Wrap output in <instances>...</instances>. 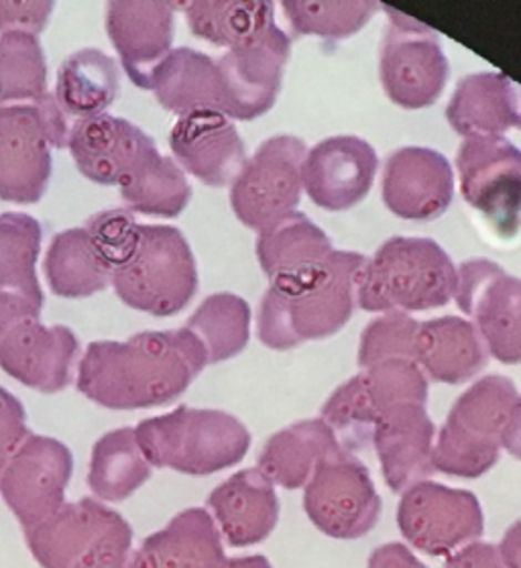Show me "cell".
Masks as SVG:
<instances>
[{
  "label": "cell",
  "instance_id": "obj_9",
  "mask_svg": "<svg viewBox=\"0 0 521 568\" xmlns=\"http://www.w3.org/2000/svg\"><path fill=\"white\" fill-rule=\"evenodd\" d=\"M70 124L53 94L0 109V200L35 204L51 180V149L68 148Z\"/></svg>",
  "mask_w": 521,
  "mask_h": 568
},
{
  "label": "cell",
  "instance_id": "obj_42",
  "mask_svg": "<svg viewBox=\"0 0 521 568\" xmlns=\"http://www.w3.org/2000/svg\"><path fill=\"white\" fill-rule=\"evenodd\" d=\"M27 436L29 430L23 404L9 389L0 387V475L19 446L25 443Z\"/></svg>",
  "mask_w": 521,
  "mask_h": 568
},
{
  "label": "cell",
  "instance_id": "obj_47",
  "mask_svg": "<svg viewBox=\"0 0 521 568\" xmlns=\"http://www.w3.org/2000/svg\"><path fill=\"white\" fill-rule=\"evenodd\" d=\"M501 448L508 450L511 457L521 460V399L515 404V408L505 424V430L501 436Z\"/></svg>",
  "mask_w": 521,
  "mask_h": 568
},
{
  "label": "cell",
  "instance_id": "obj_2",
  "mask_svg": "<svg viewBox=\"0 0 521 568\" xmlns=\"http://www.w3.org/2000/svg\"><path fill=\"white\" fill-rule=\"evenodd\" d=\"M365 265L359 253L333 251L308 270L275 277L257 314L260 343L286 351L338 333L353 316Z\"/></svg>",
  "mask_w": 521,
  "mask_h": 568
},
{
  "label": "cell",
  "instance_id": "obj_11",
  "mask_svg": "<svg viewBox=\"0 0 521 568\" xmlns=\"http://www.w3.org/2000/svg\"><path fill=\"white\" fill-rule=\"evenodd\" d=\"M306 516L336 540H359L377 526L381 497L359 458L338 450L323 460L304 487Z\"/></svg>",
  "mask_w": 521,
  "mask_h": 568
},
{
  "label": "cell",
  "instance_id": "obj_17",
  "mask_svg": "<svg viewBox=\"0 0 521 568\" xmlns=\"http://www.w3.org/2000/svg\"><path fill=\"white\" fill-rule=\"evenodd\" d=\"M289 38L274 26L260 38L228 50L218 62L226 87V116L253 121L274 106L289 58Z\"/></svg>",
  "mask_w": 521,
  "mask_h": 568
},
{
  "label": "cell",
  "instance_id": "obj_33",
  "mask_svg": "<svg viewBox=\"0 0 521 568\" xmlns=\"http://www.w3.org/2000/svg\"><path fill=\"white\" fill-rule=\"evenodd\" d=\"M45 275L55 296L90 297L111 285L112 272L82 226L51 239Z\"/></svg>",
  "mask_w": 521,
  "mask_h": 568
},
{
  "label": "cell",
  "instance_id": "obj_26",
  "mask_svg": "<svg viewBox=\"0 0 521 568\" xmlns=\"http://www.w3.org/2000/svg\"><path fill=\"white\" fill-rule=\"evenodd\" d=\"M487 346L472 322L445 316L418 324L413 361L436 384L471 382L487 367Z\"/></svg>",
  "mask_w": 521,
  "mask_h": 568
},
{
  "label": "cell",
  "instance_id": "obj_23",
  "mask_svg": "<svg viewBox=\"0 0 521 568\" xmlns=\"http://www.w3.org/2000/svg\"><path fill=\"white\" fill-rule=\"evenodd\" d=\"M175 163L208 185L233 184L245 165V143L221 112L196 111L180 116L170 135Z\"/></svg>",
  "mask_w": 521,
  "mask_h": 568
},
{
  "label": "cell",
  "instance_id": "obj_24",
  "mask_svg": "<svg viewBox=\"0 0 521 568\" xmlns=\"http://www.w3.org/2000/svg\"><path fill=\"white\" fill-rule=\"evenodd\" d=\"M206 504L224 540L235 548L265 542L279 519L275 485L259 469L238 470L212 491Z\"/></svg>",
  "mask_w": 521,
  "mask_h": 568
},
{
  "label": "cell",
  "instance_id": "obj_21",
  "mask_svg": "<svg viewBox=\"0 0 521 568\" xmlns=\"http://www.w3.org/2000/svg\"><path fill=\"white\" fill-rule=\"evenodd\" d=\"M454 194V173L435 149L396 151L384 172V202L406 221H430L447 211Z\"/></svg>",
  "mask_w": 521,
  "mask_h": 568
},
{
  "label": "cell",
  "instance_id": "obj_41",
  "mask_svg": "<svg viewBox=\"0 0 521 568\" xmlns=\"http://www.w3.org/2000/svg\"><path fill=\"white\" fill-rule=\"evenodd\" d=\"M84 231L111 272L135 253L141 239V224L126 209H111L90 216Z\"/></svg>",
  "mask_w": 521,
  "mask_h": 568
},
{
  "label": "cell",
  "instance_id": "obj_27",
  "mask_svg": "<svg viewBox=\"0 0 521 568\" xmlns=\"http://www.w3.org/2000/svg\"><path fill=\"white\" fill-rule=\"evenodd\" d=\"M150 90L165 111L177 116L196 111L221 112L226 116L228 100L221 68L202 51L190 48L170 51L151 78Z\"/></svg>",
  "mask_w": 521,
  "mask_h": 568
},
{
  "label": "cell",
  "instance_id": "obj_15",
  "mask_svg": "<svg viewBox=\"0 0 521 568\" xmlns=\"http://www.w3.org/2000/svg\"><path fill=\"white\" fill-rule=\"evenodd\" d=\"M72 473L74 457L68 446L50 436H27L0 475V495L23 530L62 509Z\"/></svg>",
  "mask_w": 521,
  "mask_h": 568
},
{
  "label": "cell",
  "instance_id": "obj_19",
  "mask_svg": "<svg viewBox=\"0 0 521 568\" xmlns=\"http://www.w3.org/2000/svg\"><path fill=\"white\" fill-rule=\"evenodd\" d=\"M174 2H109L106 31L123 70L137 88L151 78L174 43Z\"/></svg>",
  "mask_w": 521,
  "mask_h": 568
},
{
  "label": "cell",
  "instance_id": "obj_40",
  "mask_svg": "<svg viewBox=\"0 0 521 568\" xmlns=\"http://www.w3.org/2000/svg\"><path fill=\"white\" fill-rule=\"evenodd\" d=\"M418 324L403 312H389L381 318L372 321L360 336L359 365L369 369L377 363L394 358H411Z\"/></svg>",
  "mask_w": 521,
  "mask_h": 568
},
{
  "label": "cell",
  "instance_id": "obj_30",
  "mask_svg": "<svg viewBox=\"0 0 521 568\" xmlns=\"http://www.w3.org/2000/svg\"><path fill=\"white\" fill-rule=\"evenodd\" d=\"M119 65L104 51L86 48L75 51L58 70L55 100L65 116H99L119 97Z\"/></svg>",
  "mask_w": 521,
  "mask_h": 568
},
{
  "label": "cell",
  "instance_id": "obj_7",
  "mask_svg": "<svg viewBox=\"0 0 521 568\" xmlns=\"http://www.w3.org/2000/svg\"><path fill=\"white\" fill-rule=\"evenodd\" d=\"M116 296L151 316H174L198 290V270L186 236L175 226L141 224L135 253L111 275Z\"/></svg>",
  "mask_w": 521,
  "mask_h": 568
},
{
  "label": "cell",
  "instance_id": "obj_12",
  "mask_svg": "<svg viewBox=\"0 0 521 568\" xmlns=\"http://www.w3.org/2000/svg\"><path fill=\"white\" fill-rule=\"evenodd\" d=\"M398 526L423 555L450 556L483 538V507L467 489L420 481L401 494Z\"/></svg>",
  "mask_w": 521,
  "mask_h": 568
},
{
  "label": "cell",
  "instance_id": "obj_14",
  "mask_svg": "<svg viewBox=\"0 0 521 568\" xmlns=\"http://www.w3.org/2000/svg\"><path fill=\"white\" fill-rule=\"evenodd\" d=\"M387 14L391 23L379 60L385 92L403 109L430 106L447 87V55L432 29L394 9Z\"/></svg>",
  "mask_w": 521,
  "mask_h": 568
},
{
  "label": "cell",
  "instance_id": "obj_28",
  "mask_svg": "<svg viewBox=\"0 0 521 568\" xmlns=\"http://www.w3.org/2000/svg\"><path fill=\"white\" fill-rule=\"evenodd\" d=\"M521 88L508 75L484 72L462 78L447 109L450 126L459 135L503 136L518 124Z\"/></svg>",
  "mask_w": 521,
  "mask_h": 568
},
{
  "label": "cell",
  "instance_id": "obj_6",
  "mask_svg": "<svg viewBox=\"0 0 521 568\" xmlns=\"http://www.w3.org/2000/svg\"><path fill=\"white\" fill-rule=\"evenodd\" d=\"M25 540L43 568H129L133 558L131 524L92 497L63 504Z\"/></svg>",
  "mask_w": 521,
  "mask_h": 568
},
{
  "label": "cell",
  "instance_id": "obj_38",
  "mask_svg": "<svg viewBox=\"0 0 521 568\" xmlns=\"http://www.w3.org/2000/svg\"><path fill=\"white\" fill-rule=\"evenodd\" d=\"M48 94V63L39 39L0 33V109L35 104Z\"/></svg>",
  "mask_w": 521,
  "mask_h": 568
},
{
  "label": "cell",
  "instance_id": "obj_20",
  "mask_svg": "<svg viewBox=\"0 0 521 568\" xmlns=\"http://www.w3.org/2000/svg\"><path fill=\"white\" fill-rule=\"evenodd\" d=\"M435 422L422 404H398L377 418L371 445L391 491L403 494L435 475Z\"/></svg>",
  "mask_w": 521,
  "mask_h": 568
},
{
  "label": "cell",
  "instance_id": "obj_10",
  "mask_svg": "<svg viewBox=\"0 0 521 568\" xmlns=\"http://www.w3.org/2000/svg\"><path fill=\"white\" fill-rule=\"evenodd\" d=\"M306 145L298 136L267 139L245 161L231 187V206L241 223L267 231L298 209Z\"/></svg>",
  "mask_w": 521,
  "mask_h": 568
},
{
  "label": "cell",
  "instance_id": "obj_22",
  "mask_svg": "<svg viewBox=\"0 0 521 568\" xmlns=\"http://www.w3.org/2000/svg\"><path fill=\"white\" fill-rule=\"evenodd\" d=\"M155 148V141L121 116L99 114L70 126L68 149L80 173L100 185H119Z\"/></svg>",
  "mask_w": 521,
  "mask_h": 568
},
{
  "label": "cell",
  "instance_id": "obj_49",
  "mask_svg": "<svg viewBox=\"0 0 521 568\" xmlns=\"http://www.w3.org/2000/svg\"><path fill=\"white\" fill-rule=\"evenodd\" d=\"M518 129H521V99H520V112H518V124H515Z\"/></svg>",
  "mask_w": 521,
  "mask_h": 568
},
{
  "label": "cell",
  "instance_id": "obj_37",
  "mask_svg": "<svg viewBox=\"0 0 521 568\" xmlns=\"http://www.w3.org/2000/svg\"><path fill=\"white\" fill-rule=\"evenodd\" d=\"M198 338L208 363H223L245 351L251 336V308L235 294L206 297L186 326Z\"/></svg>",
  "mask_w": 521,
  "mask_h": 568
},
{
  "label": "cell",
  "instance_id": "obj_4",
  "mask_svg": "<svg viewBox=\"0 0 521 568\" xmlns=\"http://www.w3.org/2000/svg\"><path fill=\"white\" fill-rule=\"evenodd\" d=\"M135 438L151 467L206 477L247 457L251 434L221 409L180 408L139 422Z\"/></svg>",
  "mask_w": 521,
  "mask_h": 568
},
{
  "label": "cell",
  "instance_id": "obj_18",
  "mask_svg": "<svg viewBox=\"0 0 521 568\" xmlns=\"http://www.w3.org/2000/svg\"><path fill=\"white\" fill-rule=\"evenodd\" d=\"M377 153L359 136H330L306 153L302 185L324 211H348L371 192Z\"/></svg>",
  "mask_w": 521,
  "mask_h": 568
},
{
  "label": "cell",
  "instance_id": "obj_32",
  "mask_svg": "<svg viewBox=\"0 0 521 568\" xmlns=\"http://www.w3.org/2000/svg\"><path fill=\"white\" fill-rule=\"evenodd\" d=\"M151 467L135 438V428L104 434L92 448L88 485L102 501L119 504L151 479Z\"/></svg>",
  "mask_w": 521,
  "mask_h": 568
},
{
  "label": "cell",
  "instance_id": "obj_29",
  "mask_svg": "<svg viewBox=\"0 0 521 568\" xmlns=\"http://www.w3.org/2000/svg\"><path fill=\"white\" fill-rule=\"evenodd\" d=\"M338 450L345 448L326 422H296L267 440L257 469L277 487L299 489L310 481L316 467Z\"/></svg>",
  "mask_w": 521,
  "mask_h": 568
},
{
  "label": "cell",
  "instance_id": "obj_43",
  "mask_svg": "<svg viewBox=\"0 0 521 568\" xmlns=\"http://www.w3.org/2000/svg\"><path fill=\"white\" fill-rule=\"evenodd\" d=\"M53 2H0V33L35 36L48 27Z\"/></svg>",
  "mask_w": 521,
  "mask_h": 568
},
{
  "label": "cell",
  "instance_id": "obj_46",
  "mask_svg": "<svg viewBox=\"0 0 521 568\" xmlns=\"http://www.w3.org/2000/svg\"><path fill=\"white\" fill-rule=\"evenodd\" d=\"M497 550L505 568H521V519L503 534Z\"/></svg>",
  "mask_w": 521,
  "mask_h": 568
},
{
  "label": "cell",
  "instance_id": "obj_48",
  "mask_svg": "<svg viewBox=\"0 0 521 568\" xmlns=\"http://www.w3.org/2000/svg\"><path fill=\"white\" fill-rule=\"evenodd\" d=\"M221 568H274L265 556H243V558H226Z\"/></svg>",
  "mask_w": 521,
  "mask_h": 568
},
{
  "label": "cell",
  "instance_id": "obj_36",
  "mask_svg": "<svg viewBox=\"0 0 521 568\" xmlns=\"http://www.w3.org/2000/svg\"><path fill=\"white\" fill-rule=\"evenodd\" d=\"M41 224L23 212L0 214V292L27 297L43 306L38 265Z\"/></svg>",
  "mask_w": 521,
  "mask_h": 568
},
{
  "label": "cell",
  "instance_id": "obj_3",
  "mask_svg": "<svg viewBox=\"0 0 521 568\" xmlns=\"http://www.w3.org/2000/svg\"><path fill=\"white\" fill-rule=\"evenodd\" d=\"M459 270L430 239H389L357 284V304L367 312H420L447 306L454 297Z\"/></svg>",
  "mask_w": 521,
  "mask_h": 568
},
{
  "label": "cell",
  "instance_id": "obj_16",
  "mask_svg": "<svg viewBox=\"0 0 521 568\" xmlns=\"http://www.w3.org/2000/svg\"><path fill=\"white\" fill-rule=\"evenodd\" d=\"M454 300L471 316L487 353L499 363L520 365L521 280L493 261H467L460 265Z\"/></svg>",
  "mask_w": 521,
  "mask_h": 568
},
{
  "label": "cell",
  "instance_id": "obj_13",
  "mask_svg": "<svg viewBox=\"0 0 521 568\" xmlns=\"http://www.w3.org/2000/svg\"><path fill=\"white\" fill-rule=\"evenodd\" d=\"M460 190L499 235L521 224V151L505 136H469L457 155Z\"/></svg>",
  "mask_w": 521,
  "mask_h": 568
},
{
  "label": "cell",
  "instance_id": "obj_34",
  "mask_svg": "<svg viewBox=\"0 0 521 568\" xmlns=\"http://www.w3.org/2000/svg\"><path fill=\"white\" fill-rule=\"evenodd\" d=\"M330 239L302 212L269 226L257 239V257L267 277L308 270L333 253Z\"/></svg>",
  "mask_w": 521,
  "mask_h": 568
},
{
  "label": "cell",
  "instance_id": "obj_39",
  "mask_svg": "<svg viewBox=\"0 0 521 568\" xmlns=\"http://www.w3.org/2000/svg\"><path fill=\"white\" fill-rule=\"evenodd\" d=\"M377 2H284V13L298 36L345 39L355 36L377 13Z\"/></svg>",
  "mask_w": 521,
  "mask_h": 568
},
{
  "label": "cell",
  "instance_id": "obj_44",
  "mask_svg": "<svg viewBox=\"0 0 521 568\" xmlns=\"http://www.w3.org/2000/svg\"><path fill=\"white\" fill-rule=\"evenodd\" d=\"M445 568H505L497 546L489 542H472L447 558Z\"/></svg>",
  "mask_w": 521,
  "mask_h": 568
},
{
  "label": "cell",
  "instance_id": "obj_31",
  "mask_svg": "<svg viewBox=\"0 0 521 568\" xmlns=\"http://www.w3.org/2000/svg\"><path fill=\"white\" fill-rule=\"evenodd\" d=\"M119 190L131 212L163 219L180 216L192 199L184 170L172 158H163L157 148L143 155Z\"/></svg>",
  "mask_w": 521,
  "mask_h": 568
},
{
  "label": "cell",
  "instance_id": "obj_25",
  "mask_svg": "<svg viewBox=\"0 0 521 568\" xmlns=\"http://www.w3.org/2000/svg\"><path fill=\"white\" fill-rule=\"evenodd\" d=\"M224 560L223 536L211 514L190 507L145 538L129 568H221Z\"/></svg>",
  "mask_w": 521,
  "mask_h": 568
},
{
  "label": "cell",
  "instance_id": "obj_45",
  "mask_svg": "<svg viewBox=\"0 0 521 568\" xmlns=\"http://www.w3.org/2000/svg\"><path fill=\"white\" fill-rule=\"evenodd\" d=\"M369 568H428L406 544L389 542L372 550Z\"/></svg>",
  "mask_w": 521,
  "mask_h": 568
},
{
  "label": "cell",
  "instance_id": "obj_1",
  "mask_svg": "<svg viewBox=\"0 0 521 568\" xmlns=\"http://www.w3.org/2000/svg\"><path fill=\"white\" fill-rule=\"evenodd\" d=\"M208 365L204 346L187 328L133 334L86 346L75 387L114 412L165 406L182 396Z\"/></svg>",
  "mask_w": 521,
  "mask_h": 568
},
{
  "label": "cell",
  "instance_id": "obj_35",
  "mask_svg": "<svg viewBox=\"0 0 521 568\" xmlns=\"http://www.w3.org/2000/svg\"><path fill=\"white\" fill-rule=\"evenodd\" d=\"M187 26L196 38L235 50L275 26L272 2H184Z\"/></svg>",
  "mask_w": 521,
  "mask_h": 568
},
{
  "label": "cell",
  "instance_id": "obj_5",
  "mask_svg": "<svg viewBox=\"0 0 521 568\" xmlns=\"http://www.w3.org/2000/svg\"><path fill=\"white\" fill-rule=\"evenodd\" d=\"M521 396L503 375L472 384L454 402L435 443V469L448 477L477 479L493 469L501 455V436Z\"/></svg>",
  "mask_w": 521,
  "mask_h": 568
},
{
  "label": "cell",
  "instance_id": "obj_8",
  "mask_svg": "<svg viewBox=\"0 0 521 568\" xmlns=\"http://www.w3.org/2000/svg\"><path fill=\"white\" fill-rule=\"evenodd\" d=\"M41 304L0 292V369L41 394H58L72 382L80 343L68 326H45Z\"/></svg>",
  "mask_w": 521,
  "mask_h": 568
}]
</instances>
